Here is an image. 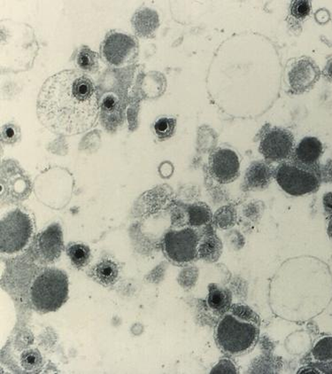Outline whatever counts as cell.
<instances>
[{
    "label": "cell",
    "mask_w": 332,
    "mask_h": 374,
    "mask_svg": "<svg viewBox=\"0 0 332 374\" xmlns=\"http://www.w3.org/2000/svg\"><path fill=\"white\" fill-rule=\"evenodd\" d=\"M99 99L92 80L82 72L64 71L43 84L37 115L49 131L77 135L89 131L99 115Z\"/></svg>",
    "instance_id": "obj_1"
},
{
    "label": "cell",
    "mask_w": 332,
    "mask_h": 374,
    "mask_svg": "<svg viewBox=\"0 0 332 374\" xmlns=\"http://www.w3.org/2000/svg\"><path fill=\"white\" fill-rule=\"evenodd\" d=\"M260 319L249 307L237 304L222 315L215 340L224 353L239 356L252 350L259 340Z\"/></svg>",
    "instance_id": "obj_2"
},
{
    "label": "cell",
    "mask_w": 332,
    "mask_h": 374,
    "mask_svg": "<svg viewBox=\"0 0 332 374\" xmlns=\"http://www.w3.org/2000/svg\"><path fill=\"white\" fill-rule=\"evenodd\" d=\"M30 294L37 310L43 312L57 310L68 299V277L59 270L47 269L33 282Z\"/></svg>",
    "instance_id": "obj_3"
},
{
    "label": "cell",
    "mask_w": 332,
    "mask_h": 374,
    "mask_svg": "<svg viewBox=\"0 0 332 374\" xmlns=\"http://www.w3.org/2000/svg\"><path fill=\"white\" fill-rule=\"evenodd\" d=\"M275 178L282 189L293 196L312 193L319 185L315 167H306L294 162H284L278 166Z\"/></svg>",
    "instance_id": "obj_4"
},
{
    "label": "cell",
    "mask_w": 332,
    "mask_h": 374,
    "mask_svg": "<svg viewBox=\"0 0 332 374\" xmlns=\"http://www.w3.org/2000/svg\"><path fill=\"white\" fill-rule=\"evenodd\" d=\"M32 221L20 209L9 213L1 221L0 246L2 253L14 254L23 250L32 236Z\"/></svg>",
    "instance_id": "obj_5"
},
{
    "label": "cell",
    "mask_w": 332,
    "mask_h": 374,
    "mask_svg": "<svg viewBox=\"0 0 332 374\" xmlns=\"http://www.w3.org/2000/svg\"><path fill=\"white\" fill-rule=\"evenodd\" d=\"M199 237L192 228L170 231L164 239L165 252L169 259L178 263H189L198 254Z\"/></svg>",
    "instance_id": "obj_6"
},
{
    "label": "cell",
    "mask_w": 332,
    "mask_h": 374,
    "mask_svg": "<svg viewBox=\"0 0 332 374\" xmlns=\"http://www.w3.org/2000/svg\"><path fill=\"white\" fill-rule=\"evenodd\" d=\"M294 138L289 131L274 128L264 135L260 144V152L269 162H282L293 153Z\"/></svg>",
    "instance_id": "obj_7"
},
{
    "label": "cell",
    "mask_w": 332,
    "mask_h": 374,
    "mask_svg": "<svg viewBox=\"0 0 332 374\" xmlns=\"http://www.w3.org/2000/svg\"><path fill=\"white\" fill-rule=\"evenodd\" d=\"M210 172L222 184L230 183L240 174V159L231 149H217L209 157Z\"/></svg>",
    "instance_id": "obj_8"
},
{
    "label": "cell",
    "mask_w": 332,
    "mask_h": 374,
    "mask_svg": "<svg viewBox=\"0 0 332 374\" xmlns=\"http://www.w3.org/2000/svg\"><path fill=\"white\" fill-rule=\"evenodd\" d=\"M136 43L127 35L114 32L106 39L103 53L109 64L120 66L133 57Z\"/></svg>",
    "instance_id": "obj_9"
},
{
    "label": "cell",
    "mask_w": 332,
    "mask_h": 374,
    "mask_svg": "<svg viewBox=\"0 0 332 374\" xmlns=\"http://www.w3.org/2000/svg\"><path fill=\"white\" fill-rule=\"evenodd\" d=\"M64 250V235L59 224H52L37 237V251L46 262L59 259Z\"/></svg>",
    "instance_id": "obj_10"
},
{
    "label": "cell",
    "mask_w": 332,
    "mask_h": 374,
    "mask_svg": "<svg viewBox=\"0 0 332 374\" xmlns=\"http://www.w3.org/2000/svg\"><path fill=\"white\" fill-rule=\"evenodd\" d=\"M319 71L309 59H302L293 65L289 73L291 89L297 93H303L314 84L318 80Z\"/></svg>",
    "instance_id": "obj_11"
},
{
    "label": "cell",
    "mask_w": 332,
    "mask_h": 374,
    "mask_svg": "<svg viewBox=\"0 0 332 374\" xmlns=\"http://www.w3.org/2000/svg\"><path fill=\"white\" fill-rule=\"evenodd\" d=\"M322 153V144L318 138H304L294 151L293 162L306 167H315Z\"/></svg>",
    "instance_id": "obj_12"
},
{
    "label": "cell",
    "mask_w": 332,
    "mask_h": 374,
    "mask_svg": "<svg viewBox=\"0 0 332 374\" xmlns=\"http://www.w3.org/2000/svg\"><path fill=\"white\" fill-rule=\"evenodd\" d=\"M206 303L210 310L218 315H224L230 310L233 294L228 288L212 284L209 286Z\"/></svg>",
    "instance_id": "obj_13"
},
{
    "label": "cell",
    "mask_w": 332,
    "mask_h": 374,
    "mask_svg": "<svg viewBox=\"0 0 332 374\" xmlns=\"http://www.w3.org/2000/svg\"><path fill=\"white\" fill-rule=\"evenodd\" d=\"M133 26L139 36L149 37L159 26L158 15L151 9L137 11L134 15Z\"/></svg>",
    "instance_id": "obj_14"
},
{
    "label": "cell",
    "mask_w": 332,
    "mask_h": 374,
    "mask_svg": "<svg viewBox=\"0 0 332 374\" xmlns=\"http://www.w3.org/2000/svg\"><path fill=\"white\" fill-rule=\"evenodd\" d=\"M94 274L102 284L111 285L117 281L118 278V266L110 259L103 260L94 269Z\"/></svg>",
    "instance_id": "obj_15"
},
{
    "label": "cell",
    "mask_w": 332,
    "mask_h": 374,
    "mask_svg": "<svg viewBox=\"0 0 332 374\" xmlns=\"http://www.w3.org/2000/svg\"><path fill=\"white\" fill-rule=\"evenodd\" d=\"M311 357L315 362H332V335L324 336L316 342L312 348Z\"/></svg>",
    "instance_id": "obj_16"
},
{
    "label": "cell",
    "mask_w": 332,
    "mask_h": 374,
    "mask_svg": "<svg viewBox=\"0 0 332 374\" xmlns=\"http://www.w3.org/2000/svg\"><path fill=\"white\" fill-rule=\"evenodd\" d=\"M102 119L104 124H117L121 116L120 102L117 97L108 95L102 102Z\"/></svg>",
    "instance_id": "obj_17"
},
{
    "label": "cell",
    "mask_w": 332,
    "mask_h": 374,
    "mask_svg": "<svg viewBox=\"0 0 332 374\" xmlns=\"http://www.w3.org/2000/svg\"><path fill=\"white\" fill-rule=\"evenodd\" d=\"M67 253L72 263L78 268L86 266L90 259V250L86 245L71 244L68 247Z\"/></svg>",
    "instance_id": "obj_18"
},
{
    "label": "cell",
    "mask_w": 332,
    "mask_h": 374,
    "mask_svg": "<svg viewBox=\"0 0 332 374\" xmlns=\"http://www.w3.org/2000/svg\"><path fill=\"white\" fill-rule=\"evenodd\" d=\"M189 214L190 225L193 226H202L208 224L211 219V210L205 204L199 203L190 207Z\"/></svg>",
    "instance_id": "obj_19"
},
{
    "label": "cell",
    "mask_w": 332,
    "mask_h": 374,
    "mask_svg": "<svg viewBox=\"0 0 332 374\" xmlns=\"http://www.w3.org/2000/svg\"><path fill=\"white\" fill-rule=\"evenodd\" d=\"M77 64L84 71H95L99 67V56L88 47H83L77 55Z\"/></svg>",
    "instance_id": "obj_20"
},
{
    "label": "cell",
    "mask_w": 332,
    "mask_h": 374,
    "mask_svg": "<svg viewBox=\"0 0 332 374\" xmlns=\"http://www.w3.org/2000/svg\"><path fill=\"white\" fill-rule=\"evenodd\" d=\"M271 169L264 163L257 162L247 172V181L253 185H262L268 181Z\"/></svg>",
    "instance_id": "obj_21"
},
{
    "label": "cell",
    "mask_w": 332,
    "mask_h": 374,
    "mask_svg": "<svg viewBox=\"0 0 332 374\" xmlns=\"http://www.w3.org/2000/svg\"><path fill=\"white\" fill-rule=\"evenodd\" d=\"M21 363L25 370L34 372L41 366V355L37 350H25L21 355Z\"/></svg>",
    "instance_id": "obj_22"
},
{
    "label": "cell",
    "mask_w": 332,
    "mask_h": 374,
    "mask_svg": "<svg viewBox=\"0 0 332 374\" xmlns=\"http://www.w3.org/2000/svg\"><path fill=\"white\" fill-rule=\"evenodd\" d=\"M175 125L177 121L174 118H159L155 124V133L161 140L170 138L174 134Z\"/></svg>",
    "instance_id": "obj_23"
},
{
    "label": "cell",
    "mask_w": 332,
    "mask_h": 374,
    "mask_svg": "<svg viewBox=\"0 0 332 374\" xmlns=\"http://www.w3.org/2000/svg\"><path fill=\"white\" fill-rule=\"evenodd\" d=\"M311 11V4L305 0H297L291 6V12L293 17L297 19H304L308 17Z\"/></svg>",
    "instance_id": "obj_24"
},
{
    "label": "cell",
    "mask_w": 332,
    "mask_h": 374,
    "mask_svg": "<svg viewBox=\"0 0 332 374\" xmlns=\"http://www.w3.org/2000/svg\"><path fill=\"white\" fill-rule=\"evenodd\" d=\"M211 373H237L239 369L237 368L236 364L230 358H222L215 367H213Z\"/></svg>",
    "instance_id": "obj_25"
},
{
    "label": "cell",
    "mask_w": 332,
    "mask_h": 374,
    "mask_svg": "<svg viewBox=\"0 0 332 374\" xmlns=\"http://www.w3.org/2000/svg\"><path fill=\"white\" fill-rule=\"evenodd\" d=\"M19 137H20V131L14 124H8L3 128L2 140L6 143H15Z\"/></svg>",
    "instance_id": "obj_26"
},
{
    "label": "cell",
    "mask_w": 332,
    "mask_h": 374,
    "mask_svg": "<svg viewBox=\"0 0 332 374\" xmlns=\"http://www.w3.org/2000/svg\"><path fill=\"white\" fill-rule=\"evenodd\" d=\"M328 75H330L331 77H332V65L330 62L328 66Z\"/></svg>",
    "instance_id": "obj_27"
}]
</instances>
